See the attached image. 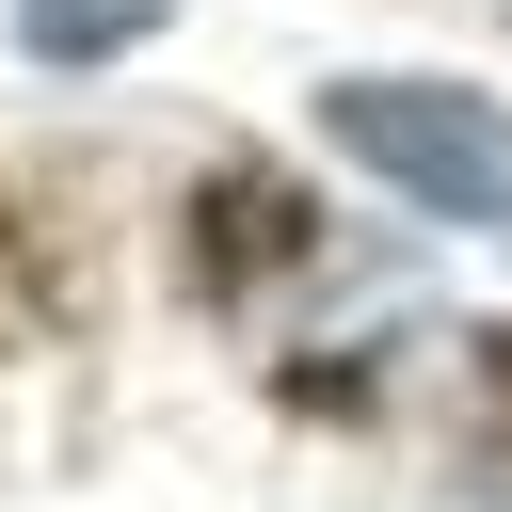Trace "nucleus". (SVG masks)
Listing matches in <instances>:
<instances>
[{"label":"nucleus","instance_id":"obj_1","mask_svg":"<svg viewBox=\"0 0 512 512\" xmlns=\"http://www.w3.org/2000/svg\"><path fill=\"white\" fill-rule=\"evenodd\" d=\"M320 128H336L384 192H416L432 224H512V112H496V96H448V80H336Z\"/></svg>","mask_w":512,"mask_h":512},{"label":"nucleus","instance_id":"obj_2","mask_svg":"<svg viewBox=\"0 0 512 512\" xmlns=\"http://www.w3.org/2000/svg\"><path fill=\"white\" fill-rule=\"evenodd\" d=\"M128 32H160V0H16V48L32 64H112Z\"/></svg>","mask_w":512,"mask_h":512},{"label":"nucleus","instance_id":"obj_3","mask_svg":"<svg viewBox=\"0 0 512 512\" xmlns=\"http://www.w3.org/2000/svg\"><path fill=\"white\" fill-rule=\"evenodd\" d=\"M496 16H512V0H496Z\"/></svg>","mask_w":512,"mask_h":512}]
</instances>
